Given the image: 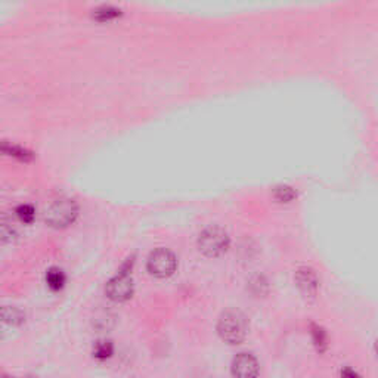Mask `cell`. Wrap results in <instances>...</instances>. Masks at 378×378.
Segmentation results:
<instances>
[{"label":"cell","mask_w":378,"mask_h":378,"mask_svg":"<svg viewBox=\"0 0 378 378\" xmlns=\"http://www.w3.org/2000/svg\"><path fill=\"white\" fill-rule=\"evenodd\" d=\"M340 378H362V377L356 370L350 368V366H345L340 372Z\"/></svg>","instance_id":"16"},{"label":"cell","mask_w":378,"mask_h":378,"mask_svg":"<svg viewBox=\"0 0 378 378\" xmlns=\"http://www.w3.org/2000/svg\"><path fill=\"white\" fill-rule=\"evenodd\" d=\"M3 152L8 154V156H12V157H17L22 161H27L31 158V152H28L27 149H24L21 147H17V145H9V144H3Z\"/></svg>","instance_id":"14"},{"label":"cell","mask_w":378,"mask_h":378,"mask_svg":"<svg viewBox=\"0 0 378 378\" xmlns=\"http://www.w3.org/2000/svg\"><path fill=\"white\" fill-rule=\"evenodd\" d=\"M28 378H34V377H28Z\"/></svg>","instance_id":"19"},{"label":"cell","mask_w":378,"mask_h":378,"mask_svg":"<svg viewBox=\"0 0 378 378\" xmlns=\"http://www.w3.org/2000/svg\"><path fill=\"white\" fill-rule=\"evenodd\" d=\"M294 281L297 284V287L300 288V291L306 295H316L318 288H319V279L316 272L309 268V266H302L297 270H295L294 274Z\"/></svg>","instance_id":"7"},{"label":"cell","mask_w":378,"mask_h":378,"mask_svg":"<svg viewBox=\"0 0 378 378\" xmlns=\"http://www.w3.org/2000/svg\"><path fill=\"white\" fill-rule=\"evenodd\" d=\"M217 333L228 345H240L248 334V321L240 311L223 312L217 321Z\"/></svg>","instance_id":"1"},{"label":"cell","mask_w":378,"mask_h":378,"mask_svg":"<svg viewBox=\"0 0 378 378\" xmlns=\"http://www.w3.org/2000/svg\"><path fill=\"white\" fill-rule=\"evenodd\" d=\"M374 352H375V356H377V359H378V338H377L375 343H374Z\"/></svg>","instance_id":"17"},{"label":"cell","mask_w":378,"mask_h":378,"mask_svg":"<svg viewBox=\"0 0 378 378\" xmlns=\"http://www.w3.org/2000/svg\"><path fill=\"white\" fill-rule=\"evenodd\" d=\"M135 265V256L129 257L122 265L120 270L115 277L106 282L105 293L108 299L115 303L127 302L133 295V281H132V268Z\"/></svg>","instance_id":"2"},{"label":"cell","mask_w":378,"mask_h":378,"mask_svg":"<svg viewBox=\"0 0 378 378\" xmlns=\"http://www.w3.org/2000/svg\"><path fill=\"white\" fill-rule=\"evenodd\" d=\"M275 198L279 201V203H290L295 197H297V192H295V189L287 185H281L278 188H275L274 192Z\"/></svg>","instance_id":"13"},{"label":"cell","mask_w":378,"mask_h":378,"mask_svg":"<svg viewBox=\"0 0 378 378\" xmlns=\"http://www.w3.org/2000/svg\"><path fill=\"white\" fill-rule=\"evenodd\" d=\"M17 216L21 222L24 223H31L34 220V216H35V211L33 208V206L30 204H22L17 208Z\"/></svg>","instance_id":"15"},{"label":"cell","mask_w":378,"mask_h":378,"mask_svg":"<svg viewBox=\"0 0 378 378\" xmlns=\"http://www.w3.org/2000/svg\"><path fill=\"white\" fill-rule=\"evenodd\" d=\"M46 282L52 291L63 290L65 286V274L59 268H51L46 274Z\"/></svg>","instance_id":"10"},{"label":"cell","mask_w":378,"mask_h":378,"mask_svg":"<svg viewBox=\"0 0 378 378\" xmlns=\"http://www.w3.org/2000/svg\"><path fill=\"white\" fill-rule=\"evenodd\" d=\"M147 268L152 277L164 279L174 274V270L177 268V260L174 254L169 252L167 248H157V250H154L149 254Z\"/></svg>","instance_id":"5"},{"label":"cell","mask_w":378,"mask_h":378,"mask_svg":"<svg viewBox=\"0 0 378 378\" xmlns=\"http://www.w3.org/2000/svg\"><path fill=\"white\" fill-rule=\"evenodd\" d=\"M122 15V10L117 9L114 6H101L98 9L93 10V17L97 18L98 21H111L117 17Z\"/></svg>","instance_id":"12"},{"label":"cell","mask_w":378,"mask_h":378,"mask_svg":"<svg viewBox=\"0 0 378 378\" xmlns=\"http://www.w3.org/2000/svg\"><path fill=\"white\" fill-rule=\"evenodd\" d=\"M79 215L77 204L71 198L59 197L44 210V222L55 229H64L76 220Z\"/></svg>","instance_id":"3"},{"label":"cell","mask_w":378,"mask_h":378,"mask_svg":"<svg viewBox=\"0 0 378 378\" xmlns=\"http://www.w3.org/2000/svg\"><path fill=\"white\" fill-rule=\"evenodd\" d=\"M231 371L233 378H258L260 365L254 354L241 352L233 358Z\"/></svg>","instance_id":"6"},{"label":"cell","mask_w":378,"mask_h":378,"mask_svg":"<svg viewBox=\"0 0 378 378\" xmlns=\"http://www.w3.org/2000/svg\"><path fill=\"white\" fill-rule=\"evenodd\" d=\"M92 353H93L94 359H98L101 362L108 361L114 353V345L110 340H99V341L94 343Z\"/></svg>","instance_id":"9"},{"label":"cell","mask_w":378,"mask_h":378,"mask_svg":"<svg viewBox=\"0 0 378 378\" xmlns=\"http://www.w3.org/2000/svg\"><path fill=\"white\" fill-rule=\"evenodd\" d=\"M3 378H12V377H8V375H5V377H3Z\"/></svg>","instance_id":"18"},{"label":"cell","mask_w":378,"mask_h":378,"mask_svg":"<svg viewBox=\"0 0 378 378\" xmlns=\"http://www.w3.org/2000/svg\"><path fill=\"white\" fill-rule=\"evenodd\" d=\"M311 337L313 341V346L319 353H324L328 349V334L321 325L318 324L311 325Z\"/></svg>","instance_id":"8"},{"label":"cell","mask_w":378,"mask_h":378,"mask_svg":"<svg viewBox=\"0 0 378 378\" xmlns=\"http://www.w3.org/2000/svg\"><path fill=\"white\" fill-rule=\"evenodd\" d=\"M198 250L207 257H219L228 252L231 238L220 227H208L198 236Z\"/></svg>","instance_id":"4"},{"label":"cell","mask_w":378,"mask_h":378,"mask_svg":"<svg viewBox=\"0 0 378 378\" xmlns=\"http://www.w3.org/2000/svg\"><path fill=\"white\" fill-rule=\"evenodd\" d=\"M24 318H26V315H24V312L15 306H5L2 309L3 322L10 327L21 325L24 322Z\"/></svg>","instance_id":"11"}]
</instances>
